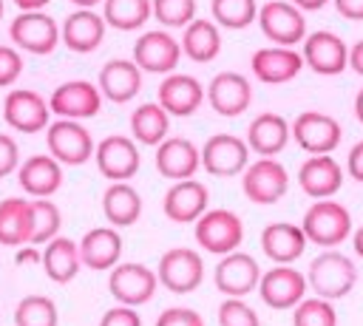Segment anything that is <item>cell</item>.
I'll return each mask as SVG.
<instances>
[{
	"mask_svg": "<svg viewBox=\"0 0 363 326\" xmlns=\"http://www.w3.org/2000/svg\"><path fill=\"white\" fill-rule=\"evenodd\" d=\"M306 281L318 298L337 300V298L352 292V286L357 281V269H354L349 255H343L337 249H326L318 258H312Z\"/></svg>",
	"mask_w": 363,
	"mask_h": 326,
	"instance_id": "6da1fadb",
	"label": "cell"
},
{
	"mask_svg": "<svg viewBox=\"0 0 363 326\" xmlns=\"http://www.w3.org/2000/svg\"><path fill=\"white\" fill-rule=\"evenodd\" d=\"M306 241L318 247H337L352 232V215L340 201H315L301 221Z\"/></svg>",
	"mask_w": 363,
	"mask_h": 326,
	"instance_id": "7a4b0ae2",
	"label": "cell"
},
{
	"mask_svg": "<svg viewBox=\"0 0 363 326\" xmlns=\"http://www.w3.org/2000/svg\"><path fill=\"white\" fill-rule=\"evenodd\" d=\"M244 241V224L233 210H204L196 218V244L213 255H227Z\"/></svg>",
	"mask_w": 363,
	"mask_h": 326,
	"instance_id": "3957f363",
	"label": "cell"
},
{
	"mask_svg": "<svg viewBox=\"0 0 363 326\" xmlns=\"http://www.w3.org/2000/svg\"><path fill=\"white\" fill-rule=\"evenodd\" d=\"M255 23L261 26L264 37L275 45H286V48H295L303 37H306V20H303V11L289 3V0H267L261 9H258V17Z\"/></svg>",
	"mask_w": 363,
	"mask_h": 326,
	"instance_id": "277c9868",
	"label": "cell"
},
{
	"mask_svg": "<svg viewBox=\"0 0 363 326\" xmlns=\"http://www.w3.org/2000/svg\"><path fill=\"white\" fill-rule=\"evenodd\" d=\"M9 37L17 48L37 54V57H45L57 48L60 28H57V20L51 14H45L43 9L40 11H20L9 26Z\"/></svg>",
	"mask_w": 363,
	"mask_h": 326,
	"instance_id": "5b68a950",
	"label": "cell"
},
{
	"mask_svg": "<svg viewBox=\"0 0 363 326\" xmlns=\"http://www.w3.org/2000/svg\"><path fill=\"white\" fill-rule=\"evenodd\" d=\"M303 65L320 77H337L349 68V45L335 31H312L301 40Z\"/></svg>",
	"mask_w": 363,
	"mask_h": 326,
	"instance_id": "8992f818",
	"label": "cell"
},
{
	"mask_svg": "<svg viewBox=\"0 0 363 326\" xmlns=\"http://www.w3.org/2000/svg\"><path fill=\"white\" fill-rule=\"evenodd\" d=\"M156 278L164 289L176 292V295H187L193 289H199L201 278H204V264L201 255L190 247H170L156 266Z\"/></svg>",
	"mask_w": 363,
	"mask_h": 326,
	"instance_id": "52a82bcc",
	"label": "cell"
},
{
	"mask_svg": "<svg viewBox=\"0 0 363 326\" xmlns=\"http://www.w3.org/2000/svg\"><path fill=\"white\" fill-rule=\"evenodd\" d=\"M48 153L60 164H85L94 156V139L77 119H57L45 128Z\"/></svg>",
	"mask_w": 363,
	"mask_h": 326,
	"instance_id": "ba28073f",
	"label": "cell"
},
{
	"mask_svg": "<svg viewBox=\"0 0 363 326\" xmlns=\"http://www.w3.org/2000/svg\"><path fill=\"white\" fill-rule=\"evenodd\" d=\"M286 187H289V176L284 164L272 156H261L258 162L244 167L241 190L252 204H275L284 198Z\"/></svg>",
	"mask_w": 363,
	"mask_h": 326,
	"instance_id": "9c48e42d",
	"label": "cell"
},
{
	"mask_svg": "<svg viewBox=\"0 0 363 326\" xmlns=\"http://www.w3.org/2000/svg\"><path fill=\"white\" fill-rule=\"evenodd\" d=\"M156 272L147 269L145 264L136 261H125V264H113L111 275H108V289L116 298V303L125 306H142L156 295Z\"/></svg>",
	"mask_w": 363,
	"mask_h": 326,
	"instance_id": "30bf717a",
	"label": "cell"
},
{
	"mask_svg": "<svg viewBox=\"0 0 363 326\" xmlns=\"http://www.w3.org/2000/svg\"><path fill=\"white\" fill-rule=\"evenodd\" d=\"M102 108V94L88 79H68L48 96V111L60 119H91Z\"/></svg>",
	"mask_w": 363,
	"mask_h": 326,
	"instance_id": "8fae6325",
	"label": "cell"
},
{
	"mask_svg": "<svg viewBox=\"0 0 363 326\" xmlns=\"http://www.w3.org/2000/svg\"><path fill=\"white\" fill-rule=\"evenodd\" d=\"M289 133L292 139L312 156L318 153H332L337 145H340V122L329 113H320V111H303L295 116V122L289 125Z\"/></svg>",
	"mask_w": 363,
	"mask_h": 326,
	"instance_id": "7c38bea8",
	"label": "cell"
},
{
	"mask_svg": "<svg viewBox=\"0 0 363 326\" xmlns=\"http://www.w3.org/2000/svg\"><path fill=\"white\" fill-rule=\"evenodd\" d=\"M3 119L11 130H20V133L45 130L51 119L48 99H43L37 91H28V88H11L3 99Z\"/></svg>",
	"mask_w": 363,
	"mask_h": 326,
	"instance_id": "4fadbf2b",
	"label": "cell"
},
{
	"mask_svg": "<svg viewBox=\"0 0 363 326\" xmlns=\"http://www.w3.org/2000/svg\"><path fill=\"white\" fill-rule=\"evenodd\" d=\"M201 156V167L210 173V176H218V179H230V176H238L247 162H250V147L244 139L233 136V133H216L204 142V147L199 150Z\"/></svg>",
	"mask_w": 363,
	"mask_h": 326,
	"instance_id": "5bb4252c",
	"label": "cell"
},
{
	"mask_svg": "<svg viewBox=\"0 0 363 326\" xmlns=\"http://www.w3.org/2000/svg\"><path fill=\"white\" fill-rule=\"evenodd\" d=\"M179 60H182V45L164 28L145 31L133 43V62L139 65V71H147V74H170L179 65Z\"/></svg>",
	"mask_w": 363,
	"mask_h": 326,
	"instance_id": "9a60e30c",
	"label": "cell"
},
{
	"mask_svg": "<svg viewBox=\"0 0 363 326\" xmlns=\"http://www.w3.org/2000/svg\"><path fill=\"white\" fill-rule=\"evenodd\" d=\"M94 159H96V167L105 179L111 181H128L139 173V147L133 139L122 136V133H113V136H105L96 147H94Z\"/></svg>",
	"mask_w": 363,
	"mask_h": 326,
	"instance_id": "2e32d148",
	"label": "cell"
},
{
	"mask_svg": "<svg viewBox=\"0 0 363 326\" xmlns=\"http://www.w3.org/2000/svg\"><path fill=\"white\" fill-rule=\"evenodd\" d=\"M255 289L269 309H292L306 295V275L289 264H278L258 278Z\"/></svg>",
	"mask_w": 363,
	"mask_h": 326,
	"instance_id": "e0dca14e",
	"label": "cell"
},
{
	"mask_svg": "<svg viewBox=\"0 0 363 326\" xmlns=\"http://www.w3.org/2000/svg\"><path fill=\"white\" fill-rule=\"evenodd\" d=\"M258 278H261L258 261L241 249L221 255V261L216 266V289L227 298H244V295L255 292Z\"/></svg>",
	"mask_w": 363,
	"mask_h": 326,
	"instance_id": "ac0fdd59",
	"label": "cell"
},
{
	"mask_svg": "<svg viewBox=\"0 0 363 326\" xmlns=\"http://www.w3.org/2000/svg\"><path fill=\"white\" fill-rule=\"evenodd\" d=\"M210 108L221 116H241L252 102V85L238 71H221L204 88Z\"/></svg>",
	"mask_w": 363,
	"mask_h": 326,
	"instance_id": "d6986e66",
	"label": "cell"
},
{
	"mask_svg": "<svg viewBox=\"0 0 363 326\" xmlns=\"http://www.w3.org/2000/svg\"><path fill=\"white\" fill-rule=\"evenodd\" d=\"M250 68H252L255 79H261L264 85H284L301 74L303 57H301V51L286 48V45H267L252 54Z\"/></svg>",
	"mask_w": 363,
	"mask_h": 326,
	"instance_id": "ffe728a7",
	"label": "cell"
},
{
	"mask_svg": "<svg viewBox=\"0 0 363 326\" xmlns=\"http://www.w3.org/2000/svg\"><path fill=\"white\" fill-rule=\"evenodd\" d=\"M207 201H210L207 187L190 176V179H179L176 184L167 187L162 210L173 224H196V218L207 210Z\"/></svg>",
	"mask_w": 363,
	"mask_h": 326,
	"instance_id": "44dd1931",
	"label": "cell"
},
{
	"mask_svg": "<svg viewBox=\"0 0 363 326\" xmlns=\"http://www.w3.org/2000/svg\"><path fill=\"white\" fill-rule=\"evenodd\" d=\"M105 20L102 14H96L94 9H77L71 11L62 26H60V43H65L68 51L74 54H91L99 48L102 37H105Z\"/></svg>",
	"mask_w": 363,
	"mask_h": 326,
	"instance_id": "7402d4cb",
	"label": "cell"
},
{
	"mask_svg": "<svg viewBox=\"0 0 363 326\" xmlns=\"http://www.w3.org/2000/svg\"><path fill=\"white\" fill-rule=\"evenodd\" d=\"M204 102V85L190 74H167L159 82V105L167 116H190Z\"/></svg>",
	"mask_w": 363,
	"mask_h": 326,
	"instance_id": "603a6c76",
	"label": "cell"
},
{
	"mask_svg": "<svg viewBox=\"0 0 363 326\" xmlns=\"http://www.w3.org/2000/svg\"><path fill=\"white\" fill-rule=\"evenodd\" d=\"M96 88L105 99L122 105V102H130L139 88H142V71L133 60H108L102 68H99V79H96Z\"/></svg>",
	"mask_w": 363,
	"mask_h": 326,
	"instance_id": "cb8c5ba5",
	"label": "cell"
},
{
	"mask_svg": "<svg viewBox=\"0 0 363 326\" xmlns=\"http://www.w3.org/2000/svg\"><path fill=\"white\" fill-rule=\"evenodd\" d=\"M201 167L199 147L184 136H164L156 145V170L164 179H190Z\"/></svg>",
	"mask_w": 363,
	"mask_h": 326,
	"instance_id": "d4e9b609",
	"label": "cell"
},
{
	"mask_svg": "<svg viewBox=\"0 0 363 326\" xmlns=\"http://www.w3.org/2000/svg\"><path fill=\"white\" fill-rule=\"evenodd\" d=\"M17 181H20V187L28 193V196H34V198H48V196H54L57 190H60V184H62V167H60V162L48 153V156H40V153H34V156H28L23 164H17Z\"/></svg>",
	"mask_w": 363,
	"mask_h": 326,
	"instance_id": "484cf974",
	"label": "cell"
},
{
	"mask_svg": "<svg viewBox=\"0 0 363 326\" xmlns=\"http://www.w3.org/2000/svg\"><path fill=\"white\" fill-rule=\"evenodd\" d=\"M298 184L306 196L312 198H329L340 190L343 184V170L340 164L329 156V153H318V156H309L301 170H298Z\"/></svg>",
	"mask_w": 363,
	"mask_h": 326,
	"instance_id": "4316f807",
	"label": "cell"
},
{
	"mask_svg": "<svg viewBox=\"0 0 363 326\" xmlns=\"http://www.w3.org/2000/svg\"><path fill=\"white\" fill-rule=\"evenodd\" d=\"M122 258V235L116 227H94L79 241V261L88 269H111Z\"/></svg>",
	"mask_w": 363,
	"mask_h": 326,
	"instance_id": "83f0119b",
	"label": "cell"
},
{
	"mask_svg": "<svg viewBox=\"0 0 363 326\" xmlns=\"http://www.w3.org/2000/svg\"><path fill=\"white\" fill-rule=\"evenodd\" d=\"M261 247H264V255L269 261H275V264H292V261H298L303 255L306 235H303L301 224L272 221L261 232Z\"/></svg>",
	"mask_w": 363,
	"mask_h": 326,
	"instance_id": "f1b7e54d",
	"label": "cell"
},
{
	"mask_svg": "<svg viewBox=\"0 0 363 326\" xmlns=\"http://www.w3.org/2000/svg\"><path fill=\"white\" fill-rule=\"evenodd\" d=\"M289 139H292L289 122L281 113H272V111L258 113L250 122V128H247V147L255 150L258 156H275V153H281Z\"/></svg>",
	"mask_w": 363,
	"mask_h": 326,
	"instance_id": "f546056e",
	"label": "cell"
},
{
	"mask_svg": "<svg viewBox=\"0 0 363 326\" xmlns=\"http://www.w3.org/2000/svg\"><path fill=\"white\" fill-rule=\"evenodd\" d=\"M102 213L111 227L116 230L130 227L142 215V198L128 181H111L108 190L102 193Z\"/></svg>",
	"mask_w": 363,
	"mask_h": 326,
	"instance_id": "4dcf8cb0",
	"label": "cell"
},
{
	"mask_svg": "<svg viewBox=\"0 0 363 326\" xmlns=\"http://www.w3.org/2000/svg\"><path fill=\"white\" fill-rule=\"evenodd\" d=\"M43 269L54 283H68L77 278L82 261H79V244L62 235H54L51 241H45L43 249Z\"/></svg>",
	"mask_w": 363,
	"mask_h": 326,
	"instance_id": "1f68e13d",
	"label": "cell"
},
{
	"mask_svg": "<svg viewBox=\"0 0 363 326\" xmlns=\"http://www.w3.org/2000/svg\"><path fill=\"white\" fill-rule=\"evenodd\" d=\"M182 45V54L190 57L193 62H213L221 51V34H218V26L213 20H201V17H193L187 26H184V34L179 40Z\"/></svg>",
	"mask_w": 363,
	"mask_h": 326,
	"instance_id": "d6a6232c",
	"label": "cell"
},
{
	"mask_svg": "<svg viewBox=\"0 0 363 326\" xmlns=\"http://www.w3.org/2000/svg\"><path fill=\"white\" fill-rule=\"evenodd\" d=\"M170 130V116L159 102H145L130 113V133L139 145H159Z\"/></svg>",
	"mask_w": 363,
	"mask_h": 326,
	"instance_id": "836d02e7",
	"label": "cell"
},
{
	"mask_svg": "<svg viewBox=\"0 0 363 326\" xmlns=\"http://www.w3.org/2000/svg\"><path fill=\"white\" fill-rule=\"evenodd\" d=\"M150 17V0H102V20L119 31H136Z\"/></svg>",
	"mask_w": 363,
	"mask_h": 326,
	"instance_id": "e575fe53",
	"label": "cell"
},
{
	"mask_svg": "<svg viewBox=\"0 0 363 326\" xmlns=\"http://www.w3.org/2000/svg\"><path fill=\"white\" fill-rule=\"evenodd\" d=\"M0 244L3 247L28 244V201L23 198L0 201Z\"/></svg>",
	"mask_w": 363,
	"mask_h": 326,
	"instance_id": "d590c367",
	"label": "cell"
},
{
	"mask_svg": "<svg viewBox=\"0 0 363 326\" xmlns=\"http://www.w3.org/2000/svg\"><path fill=\"white\" fill-rule=\"evenodd\" d=\"M60 224H62V213L54 201L48 198L28 201V244L40 247L51 241L60 232Z\"/></svg>",
	"mask_w": 363,
	"mask_h": 326,
	"instance_id": "8d00e7d4",
	"label": "cell"
},
{
	"mask_svg": "<svg viewBox=\"0 0 363 326\" xmlns=\"http://www.w3.org/2000/svg\"><path fill=\"white\" fill-rule=\"evenodd\" d=\"M57 303L48 295H28L14 309V326H57Z\"/></svg>",
	"mask_w": 363,
	"mask_h": 326,
	"instance_id": "74e56055",
	"label": "cell"
},
{
	"mask_svg": "<svg viewBox=\"0 0 363 326\" xmlns=\"http://www.w3.org/2000/svg\"><path fill=\"white\" fill-rule=\"evenodd\" d=\"M210 11L216 26L224 28H247L258 17V3L255 0H210Z\"/></svg>",
	"mask_w": 363,
	"mask_h": 326,
	"instance_id": "f35d334b",
	"label": "cell"
},
{
	"mask_svg": "<svg viewBox=\"0 0 363 326\" xmlns=\"http://www.w3.org/2000/svg\"><path fill=\"white\" fill-rule=\"evenodd\" d=\"M292 326H337V312L326 298H301L292 306Z\"/></svg>",
	"mask_w": 363,
	"mask_h": 326,
	"instance_id": "ab89813d",
	"label": "cell"
},
{
	"mask_svg": "<svg viewBox=\"0 0 363 326\" xmlns=\"http://www.w3.org/2000/svg\"><path fill=\"white\" fill-rule=\"evenodd\" d=\"M150 17L162 28H184L196 17V0H150Z\"/></svg>",
	"mask_w": 363,
	"mask_h": 326,
	"instance_id": "60d3db41",
	"label": "cell"
},
{
	"mask_svg": "<svg viewBox=\"0 0 363 326\" xmlns=\"http://www.w3.org/2000/svg\"><path fill=\"white\" fill-rule=\"evenodd\" d=\"M218 326H261V320L244 298H227L218 306Z\"/></svg>",
	"mask_w": 363,
	"mask_h": 326,
	"instance_id": "b9f144b4",
	"label": "cell"
},
{
	"mask_svg": "<svg viewBox=\"0 0 363 326\" xmlns=\"http://www.w3.org/2000/svg\"><path fill=\"white\" fill-rule=\"evenodd\" d=\"M23 74V57L11 45H0V88H9Z\"/></svg>",
	"mask_w": 363,
	"mask_h": 326,
	"instance_id": "7bdbcfd3",
	"label": "cell"
},
{
	"mask_svg": "<svg viewBox=\"0 0 363 326\" xmlns=\"http://www.w3.org/2000/svg\"><path fill=\"white\" fill-rule=\"evenodd\" d=\"M156 326H204V317L190 306H170L159 315Z\"/></svg>",
	"mask_w": 363,
	"mask_h": 326,
	"instance_id": "ee69618b",
	"label": "cell"
},
{
	"mask_svg": "<svg viewBox=\"0 0 363 326\" xmlns=\"http://www.w3.org/2000/svg\"><path fill=\"white\" fill-rule=\"evenodd\" d=\"M20 164V150H17V142L9 136V133H0V179L11 176Z\"/></svg>",
	"mask_w": 363,
	"mask_h": 326,
	"instance_id": "f6af8a7d",
	"label": "cell"
},
{
	"mask_svg": "<svg viewBox=\"0 0 363 326\" xmlns=\"http://www.w3.org/2000/svg\"><path fill=\"white\" fill-rule=\"evenodd\" d=\"M99 326H142V317L136 315L133 306L119 303V306H113V309H108V312L102 315Z\"/></svg>",
	"mask_w": 363,
	"mask_h": 326,
	"instance_id": "bcb514c9",
	"label": "cell"
},
{
	"mask_svg": "<svg viewBox=\"0 0 363 326\" xmlns=\"http://www.w3.org/2000/svg\"><path fill=\"white\" fill-rule=\"evenodd\" d=\"M346 170H349V176H352L354 181L363 184V142L352 145V150H349V156H346Z\"/></svg>",
	"mask_w": 363,
	"mask_h": 326,
	"instance_id": "7dc6e473",
	"label": "cell"
},
{
	"mask_svg": "<svg viewBox=\"0 0 363 326\" xmlns=\"http://www.w3.org/2000/svg\"><path fill=\"white\" fill-rule=\"evenodd\" d=\"M337 14L346 17V20H357L363 23V0H332Z\"/></svg>",
	"mask_w": 363,
	"mask_h": 326,
	"instance_id": "c3c4849f",
	"label": "cell"
},
{
	"mask_svg": "<svg viewBox=\"0 0 363 326\" xmlns=\"http://www.w3.org/2000/svg\"><path fill=\"white\" fill-rule=\"evenodd\" d=\"M43 261V252L31 244V247H17V252H14V264L17 266H26V264H40Z\"/></svg>",
	"mask_w": 363,
	"mask_h": 326,
	"instance_id": "681fc988",
	"label": "cell"
},
{
	"mask_svg": "<svg viewBox=\"0 0 363 326\" xmlns=\"http://www.w3.org/2000/svg\"><path fill=\"white\" fill-rule=\"evenodd\" d=\"M349 65H352L354 74L363 77V40H357V43L349 48Z\"/></svg>",
	"mask_w": 363,
	"mask_h": 326,
	"instance_id": "f907efd6",
	"label": "cell"
},
{
	"mask_svg": "<svg viewBox=\"0 0 363 326\" xmlns=\"http://www.w3.org/2000/svg\"><path fill=\"white\" fill-rule=\"evenodd\" d=\"M20 11H40V9H45L51 0H11Z\"/></svg>",
	"mask_w": 363,
	"mask_h": 326,
	"instance_id": "816d5d0a",
	"label": "cell"
},
{
	"mask_svg": "<svg viewBox=\"0 0 363 326\" xmlns=\"http://www.w3.org/2000/svg\"><path fill=\"white\" fill-rule=\"evenodd\" d=\"M289 3H295L301 11H318V9H323L329 0H289Z\"/></svg>",
	"mask_w": 363,
	"mask_h": 326,
	"instance_id": "f5cc1de1",
	"label": "cell"
},
{
	"mask_svg": "<svg viewBox=\"0 0 363 326\" xmlns=\"http://www.w3.org/2000/svg\"><path fill=\"white\" fill-rule=\"evenodd\" d=\"M352 244H354V252L363 258V224L354 230V235H352Z\"/></svg>",
	"mask_w": 363,
	"mask_h": 326,
	"instance_id": "db71d44e",
	"label": "cell"
},
{
	"mask_svg": "<svg viewBox=\"0 0 363 326\" xmlns=\"http://www.w3.org/2000/svg\"><path fill=\"white\" fill-rule=\"evenodd\" d=\"M354 116H357V122H363V88L354 96Z\"/></svg>",
	"mask_w": 363,
	"mask_h": 326,
	"instance_id": "11a10c76",
	"label": "cell"
},
{
	"mask_svg": "<svg viewBox=\"0 0 363 326\" xmlns=\"http://www.w3.org/2000/svg\"><path fill=\"white\" fill-rule=\"evenodd\" d=\"M68 3H74L77 9H94V6H99L102 0H68Z\"/></svg>",
	"mask_w": 363,
	"mask_h": 326,
	"instance_id": "9f6ffc18",
	"label": "cell"
},
{
	"mask_svg": "<svg viewBox=\"0 0 363 326\" xmlns=\"http://www.w3.org/2000/svg\"><path fill=\"white\" fill-rule=\"evenodd\" d=\"M3 11H6V3L0 0V20H3Z\"/></svg>",
	"mask_w": 363,
	"mask_h": 326,
	"instance_id": "6f0895ef",
	"label": "cell"
}]
</instances>
